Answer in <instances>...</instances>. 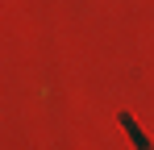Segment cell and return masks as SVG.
Here are the masks:
<instances>
[{"instance_id":"1","label":"cell","mask_w":154,"mask_h":150,"mask_svg":"<svg viewBox=\"0 0 154 150\" xmlns=\"http://www.w3.org/2000/svg\"><path fill=\"white\" fill-rule=\"evenodd\" d=\"M121 125H125V133H129V138H133V142H137V150H150V138H146V133H142V129H137V121H133V117H129V113H121Z\"/></svg>"}]
</instances>
